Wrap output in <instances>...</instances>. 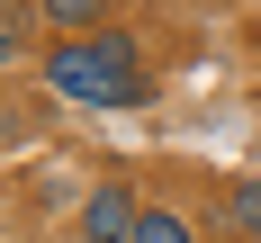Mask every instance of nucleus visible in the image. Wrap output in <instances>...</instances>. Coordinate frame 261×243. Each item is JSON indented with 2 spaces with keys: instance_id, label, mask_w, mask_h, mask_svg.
I'll return each instance as SVG.
<instances>
[{
  "instance_id": "f257e3e1",
  "label": "nucleus",
  "mask_w": 261,
  "mask_h": 243,
  "mask_svg": "<svg viewBox=\"0 0 261 243\" xmlns=\"http://www.w3.org/2000/svg\"><path fill=\"white\" fill-rule=\"evenodd\" d=\"M45 81H54V99H72V108H144V99H153L144 45H135L126 27L63 36V45L45 54Z\"/></svg>"
},
{
  "instance_id": "f03ea898",
  "label": "nucleus",
  "mask_w": 261,
  "mask_h": 243,
  "mask_svg": "<svg viewBox=\"0 0 261 243\" xmlns=\"http://www.w3.org/2000/svg\"><path fill=\"white\" fill-rule=\"evenodd\" d=\"M135 216H144V198H135L126 180H99V189H90V207H81V243H126Z\"/></svg>"
},
{
  "instance_id": "7ed1b4c3",
  "label": "nucleus",
  "mask_w": 261,
  "mask_h": 243,
  "mask_svg": "<svg viewBox=\"0 0 261 243\" xmlns=\"http://www.w3.org/2000/svg\"><path fill=\"white\" fill-rule=\"evenodd\" d=\"M36 18L54 36H90V27H108V0H36Z\"/></svg>"
},
{
  "instance_id": "20e7f679",
  "label": "nucleus",
  "mask_w": 261,
  "mask_h": 243,
  "mask_svg": "<svg viewBox=\"0 0 261 243\" xmlns=\"http://www.w3.org/2000/svg\"><path fill=\"white\" fill-rule=\"evenodd\" d=\"M126 243H198V234H189V216H171V207H144Z\"/></svg>"
},
{
  "instance_id": "39448f33",
  "label": "nucleus",
  "mask_w": 261,
  "mask_h": 243,
  "mask_svg": "<svg viewBox=\"0 0 261 243\" xmlns=\"http://www.w3.org/2000/svg\"><path fill=\"white\" fill-rule=\"evenodd\" d=\"M225 225H243V234H261V171L225 189Z\"/></svg>"
},
{
  "instance_id": "423d86ee",
  "label": "nucleus",
  "mask_w": 261,
  "mask_h": 243,
  "mask_svg": "<svg viewBox=\"0 0 261 243\" xmlns=\"http://www.w3.org/2000/svg\"><path fill=\"white\" fill-rule=\"evenodd\" d=\"M9 54H18V18H0V63H9Z\"/></svg>"
},
{
  "instance_id": "0eeeda50",
  "label": "nucleus",
  "mask_w": 261,
  "mask_h": 243,
  "mask_svg": "<svg viewBox=\"0 0 261 243\" xmlns=\"http://www.w3.org/2000/svg\"><path fill=\"white\" fill-rule=\"evenodd\" d=\"M0 9H9V0H0Z\"/></svg>"
},
{
  "instance_id": "6e6552de",
  "label": "nucleus",
  "mask_w": 261,
  "mask_h": 243,
  "mask_svg": "<svg viewBox=\"0 0 261 243\" xmlns=\"http://www.w3.org/2000/svg\"><path fill=\"white\" fill-rule=\"evenodd\" d=\"M252 243H261V234H252Z\"/></svg>"
}]
</instances>
